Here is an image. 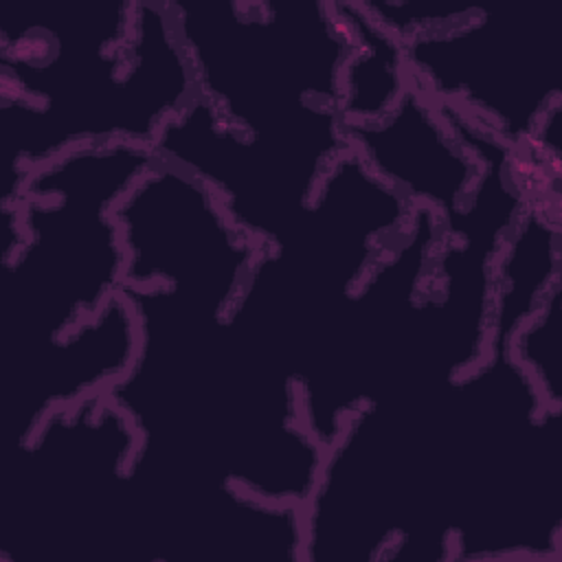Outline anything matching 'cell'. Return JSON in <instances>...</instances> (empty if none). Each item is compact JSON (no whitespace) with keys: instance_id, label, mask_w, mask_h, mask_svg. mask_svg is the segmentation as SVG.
Masks as SVG:
<instances>
[{"instance_id":"cell-1","label":"cell","mask_w":562,"mask_h":562,"mask_svg":"<svg viewBox=\"0 0 562 562\" xmlns=\"http://www.w3.org/2000/svg\"><path fill=\"white\" fill-rule=\"evenodd\" d=\"M123 290L156 294L178 312L226 323L261 246L187 169L154 158L114 206Z\"/></svg>"}]
</instances>
